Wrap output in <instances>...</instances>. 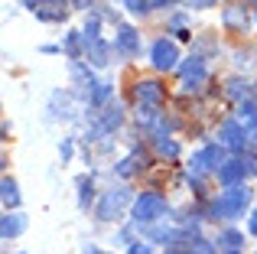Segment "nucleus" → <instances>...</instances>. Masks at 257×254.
I'll return each instance as SVG.
<instances>
[{
    "label": "nucleus",
    "mask_w": 257,
    "mask_h": 254,
    "mask_svg": "<svg viewBox=\"0 0 257 254\" xmlns=\"http://www.w3.org/2000/svg\"><path fill=\"white\" fill-rule=\"evenodd\" d=\"M247 231H251V235L257 238V209L251 212V218H247Z\"/></svg>",
    "instance_id": "30"
},
{
    "label": "nucleus",
    "mask_w": 257,
    "mask_h": 254,
    "mask_svg": "<svg viewBox=\"0 0 257 254\" xmlns=\"http://www.w3.org/2000/svg\"><path fill=\"white\" fill-rule=\"evenodd\" d=\"M225 254H241V251H225Z\"/></svg>",
    "instance_id": "36"
},
{
    "label": "nucleus",
    "mask_w": 257,
    "mask_h": 254,
    "mask_svg": "<svg viewBox=\"0 0 257 254\" xmlns=\"http://www.w3.org/2000/svg\"><path fill=\"white\" fill-rule=\"evenodd\" d=\"M23 4H26V7H30V10H36V7H39V4H43V0H23Z\"/></svg>",
    "instance_id": "34"
},
{
    "label": "nucleus",
    "mask_w": 257,
    "mask_h": 254,
    "mask_svg": "<svg viewBox=\"0 0 257 254\" xmlns=\"http://www.w3.org/2000/svg\"><path fill=\"white\" fill-rule=\"evenodd\" d=\"M127 254H153V244L150 241H140V244H131Z\"/></svg>",
    "instance_id": "26"
},
{
    "label": "nucleus",
    "mask_w": 257,
    "mask_h": 254,
    "mask_svg": "<svg viewBox=\"0 0 257 254\" xmlns=\"http://www.w3.org/2000/svg\"><path fill=\"white\" fill-rule=\"evenodd\" d=\"M114 49H117V56L134 59V56L140 52V33L134 30V26L120 23V26H117V33H114Z\"/></svg>",
    "instance_id": "9"
},
{
    "label": "nucleus",
    "mask_w": 257,
    "mask_h": 254,
    "mask_svg": "<svg viewBox=\"0 0 257 254\" xmlns=\"http://www.w3.org/2000/svg\"><path fill=\"white\" fill-rule=\"evenodd\" d=\"M111 95H114V85L111 82H91V85H88L85 101H88V108H104Z\"/></svg>",
    "instance_id": "15"
},
{
    "label": "nucleus",
    "mask_w": 257,
    "mask_h": 254,
    "mask_svg": "<svg viewBox=\"0 0 257 254\" xmlns=\"http://www.w3.org/2000/svg\"><path fill=\"white\" fill-rule=\"evenodd\" d=\"M176 33V39H179V43H189V39H192V33L186 30V26H182V30H173Z\"/></svg>",
    "instance_id": "31"
},
{
    "label": "nucleus",
    "mask_w": 257,
    "mask_h": 254,
    "mask_svg": "<svg viewBox=\"0 0 257 254\" xmlns=\"http://www.w3.org/2000/svg\"><path fill=\"white\" fill-rule=\"evenodd\" d=\"M153 150H157V157H163V160L179 157V144H176L170 134H157V137H153Z\"/></svg>",
    "instance_id": "17"
},
{
    "label": "nucleus",
    "mask_w": 257,
    "mask_h": 254,
    "mask_svg": "<svg viewBox=\"0 0 257 254\" xmlns=\"http://www.w3.org/2000/svg\"><path fill=\"white\" fill-rule=\"evenodd\" d=\"M179 75H182V91L186 95H195L202 85L208 82V69H205V59L202 56H192L179 65Z\"/></svg>",
    "instance_id": "5"
},
{
    "label": "nucleus",
    "mask_w": 257,
    "mask_h": 254,
    "mask_svg": "<svg viewBox=\"0 0 257 254\" xmlns=\"http://www.w3.org/2000/svg\"><path fill=\"white\" fill-rule=\"evenodd\" d=\"M101 131L104 134H111V131H117L120 124H124V111L117 108V104H104V111H101Z\"/></svg>",
    "instance_id": "16"
},
{
    "label": "nucleus",
    "mask_w": 257,
    "mask_h": 254,
    "mask_svg": "<svg viewBox=\"0 0 257 254\" xmlns=\"http://www.w3.org/2000/svg\"><path fill=\"white\" fill-rule=\"evenodd\" d=\"M189 254H215V248L208 241H202V238H195V244L189 248Z\"/></svg>",
    "instance_id": "24"
},
{
    "label": "nucleus",
    "mask_w": 257,
    "mask_h": 254,
    "mask_svg": "<svg viewBox=\"0 0 257 254\" xmlns=\"http://www.w3.org/2000/svg\"><path fill=\"white\" fill-rule=\"evenodd\" d=\"M221 26H225L228 33H244L247 26H251V17H247L244 4H231L221 10Z\"/></svg>",
    "instance_id": "11"
},
{
    "label": "nucleus",
    "mask_w": 257,
    "mask_h": 254,
    "mask_svg": "<svg viewBox=\"0 0 257 254\" xmlns=\"http://www.w3.org/2000/svg\"><path fill=\"white\" fill-rule=\"evenodd\" d=\"M150 62H153L157 72L179 69V46H176L173 39H157V43L150 46Z\"/></svg>",
    "instance_id": "6"
},
{
    "label": "nucleus",
    "mask_w": 257,
    "mask_h": 254,
    "mask_svg": "<svg viewBox=\"0 0 257 254\" xmlns=\"http://www.w3.org/2000/svg\"><path fill=\"white\" fill-rule=\"evenodd\" d=\"M91 199H94V179L91 176H82L78 179V209H88L91 205Z\"/></svg>",
    "instance_id": "19"
},
{
    "label": "nucleus",
    "mask_w": 257,
    "mask_h": 254,
    "mask_svg": "<svg viewBox=\"0 0 257 254\" xmlns=\"http://www.w3.org/2000/svg\"><path fill=\"white\" fill-rule=\"evenodd\" d=\"M218 144H225L228 150H244L247 147V127L234 117V121H225L218 127Z\"/></svg>",
    "instance_id": "7"
},
{
    "label": "nucleus",
    "mask_w": 257,
    "mask_h": 254,
    "mask_svg": "<svg viewBox=\"0 0 257 254\" xmlns=\"http://www.w3.org/2000/svg\"><path fill=\"white\" fill-rule=\"evenodd\" d=\"M72 7H75V10H91L94 7V0H69Z\"/></svg>",
    "instance_id": "29"
},
{
    "label": "nucleus",
    "mask_w": 257,
    "mask_h": 254,
    "mask_svg": "<svg viewBox=\"0 0 257 254\" xmlns=\"http://www.w3.org/2000/svg\"><path fill=\"white\" fill-rule=\"evenodd\" d=\"M20 254H23V251H20Z\"/></svg>",
    "instance_id": "37"
},
{
    "label": "nucleus",
    "mask_w": 257,
    "mask_h": 254,
    "mask_svg": "<svg viewBox=\"0 0 257 254\" xmlns=\"http://www.w3.org/2000/svg\"><path fill=\"white\" fill-rule=\"evenodd\" d=\"M111 52H117L111 43H104V39H94V43H88L85 46V62H91L94 69H104L107 62H111Z\"/></svg>",
    "instance_id": "14"
},
{
    "label": "nucleus",
    "mask_w": 257,
    "mask_h": 254,
    "mask_svg": "<svg viewBox=\"0 0 257 254\" xmlns=\"http://www.w3.org/2000/svg\"><path fill=\"white\" fill-rule=\"evenodd\" d=\"M170 26H173V30H182V26H186V13H176V17H170Z\"/></svg>",
    "instance_id": "28"
},
{
    "label": "nucleus",
    "mask_w": 257,
    "mask_h": 254,
    "mask_svg": "<svg viewBox=\"0 0 257 254\" xmlns=\"http://www.w3.org/2000/svg\"><path fill=\"white\" fill-rule=\"evenodd\" d=\"M166 254H186V251H179V248H176V244H173V248H170V251H166Z\"/></svg>",
    "instance_id": "35"
},
{
    "label": "nucleus",
    "mask_w": 257,
    "mask_h": 254,
    "mask_svg": "<svg viewBox=\"0 0 257 254\" xmlns=\"http://www.w3.org/2000/svg\"><path fill=\"white\" fill-rule=\"evenodd\" d=\"M72 150H75V147H72V137H65L62 147H59V157H62V163H69V160H72Z\"/></svg>",
    "instance_id": "25"
},
{
    "label": "nucleus",
    "mask_w": 257,
    "mask_h": 254,
    "mask_svg": "<svg viewBox=\"0 0 257 254\" xmlns=\"http://www.w3.org/2000/svg\"><path fill=\"white\" fill-rule=\"evenodd\" d=\"M247 91H251V88H247V82H244V78H231V82H228L225 85V95L228 98H231V101H247Z\"/></svg>",
    "instance_id": "20"
},
{
    "label": "nucleus",
    "mask_w": 257,
    "mask_h": 254,
    "mask_svg": "<svg viewBox=\"0 0 257 254\" xmlns=\"http://www.w3.org/2000/svg\"><path fill=\"white\" fill-rule=\"evenodd\" d=\"M134 101H140V104H163L166 101V88L157 82V78H140V82H134Z\"/></svg>",
    "instance_id": "8"
},
{
    "label": "nucleus",
    "mask_w": 257,
    "mask_h": 254,
    "mask_svg": "<svg viewBox=\"0 0 257 254\" xmlns=\"http://www.w3.org/2000/svg\"><path fill=\"white\" fill-rule=\"evenodd\" d=\"M131 189H107L104 196H101V202H98V209H94V215L101 218V222H117L120 215L127 212V205H131Z\"/></svg>",
    "instance_id": "2"
},
{
    "label": "nucleus",
    "mask_w": 257,
    "mask_h": 254,
    "mask_svg": "<svg viewBox=\"0 0 257 254\" xmlns=\"http://www.w3.org/2000/svg\"><path fill=\"white\" fill-rule=\"evenodd\" d=\"M189 7H195V10H205V7H215L218 0H186Z\"/></svg>",
    "instance_id": "27"
},
{
    "label": "nucleus",
    "mask_w": 257,
    "mask_h": 254,
    "mask_svg": "<svg viewBox=\"0 0 257 254\" xmlns=\"http://www.w3.org/2000/svg\"><path fill=\"white\" fill-rule=\"evenodd\" d=\"M33 13H36V20H43V23H62V20L69 17V4H65V0H43Z\"/></svg>",
    "instance_id": "12"
},
{
    "label": "nucleus",
    "mask_w": 257,
    "mask_h": 254,
    "mask_svg": "<svg viewBox=\"0 0 257 254\" xmlns=\"http://www.w3.org/2000/svg\"><path fill=\"white\" fill-rule=\"evenodd\" d=\"M234 117H238V121L244 124L247 131H251V127H257V104H254V101H241V104H238V114H234Z\"/></svg>",
    "instance_id": "21"
},
{
    "label": "nucleus",
    "mask_w": 257,
    "mask_h": 254,
    "mask_svg": "<svg viewBox=\"0 0 257 254\" xmlns=\"http://www.w3.org/2000/svg\"><path fill=\"white\" fill-rule=\"evenodd\" d=\"M247 160L244 157H234V160H225V163L215 170V176H218V183L221 186H234V183H244V176H247Z\"/></svg>",
    "instance_id": "10"
},
{
    "label": "nucleus",
    "mask_w": 257,
    "mask_h": 254,
    "mask_svg": "<svg viewBox=\"0 0 257 254\" xmlns=\"http://www.w3.org/2000/svg\"><path fill=\"white\" fill-rule=\"evenodd\" d=\"M218 244H221L225 251H241L244 235H241V231H234V228H228V231H221V235H218Z\"/></svg>",
    "instance_id": "22"
},
{
    "label": "nucleus",
    "mask_w": 257,
    "mask_h": 254,
    "mask_svg": "<svg viewBox=\"0 0 257 254\" xmlns=\"http://www.w3.org/2000/svg\"><path fill=\"white\" fill-rule=\"evenodd\" d=\"M26 231V215L20 209H7L4 222H0V235H4V241H13V238H20Z\"/></svg>",
    "instance_id": "13"
},
{
    "label": "nucleus",
    "mask_w": 257,
    "mask_h": 254,
    "mask_svg": "<svg viewBox=\"0 0 257 254\" xmlns=\"http://www.w3.org/2000/svg\"><path fill=\"white\" fill-rule=\"evenodd\" d=\"M0 199H4V209H20V189H17L13 179L0 183Z\"/></svg>",
    "instance_id": "18"
},
{
    "label": "nucleus",
    "mask_w": 257,
    "mask_h": 254,
    "mask_svg": "<svg viewBox=\"0 0 257 254\" xmlns=\"http://www.w3.org/2000/svg\"><path fill=\"white\" fill-rule=\"evenodd\" d=\"M163 212H166V199L160 192H144L140 199H134L131 218H134V225H150L157 218H163Z\"/></svg>",
    "instance_id": "3"
},
{
    "label": "nucleus",
    "mask_w": 257,
    "mask_h": 254,
    "mask_svg": "<svg viewBox=\"0 0 257 254\" xmlns=\"http://www.w3.org/2000/svg\"><path fill=\"white\" fill-rule=\"evenodd\" d=\"M173 0H150V10H166Z\"/></svg>",
    "instance_id": "32"
},
{
    "label": "nucleus",
    "mask_w": 257,
    "mask_h": 254,
    "mask_svg": "<svg viewBox=\"0 0 257 254\" xmlns=\"http://www.w3.org/2000/svg\"><path fill=\"white\" fill-rule=\"evenodd\" d=\"M247 202H251V189L244 183L225 186L218 192V199H212V218H238V215H244Z\"/></svg>",
    "instance_id": "1"
},
{
    "label": "nucleus",
    "mask_w": 257,
    "mask_h": 254,
    "mask_svg": "<svg viewBox=\"0 0 257 254\" xmlns=\"http://www.w3.org/2000/svg\"><path fill=\"white\" fill-rule=\"evenodd\" d=\"M221 163H225V144H208V147H202L199 153H192L189 173H192V176H208V173H215Z\"/></svg>",
    "instance_id": "4"
},
{
    "label": "nucleus",
    "mask_w": 257,
    "mask_h": 254,
    "mask_svg": "<svg viewBox=\"0 0 257 254\" xmlns=\"http://www.w3.org/2000/svg\"><path fill=\"white\" fill-rule=\"evenodd\" d=\"M82 251H85V254H111V251H101L98 244H88V241H85V248H82Z\"/></svg>",
    "instance_id": "33"
},
{
    "label": "nucleus",
    "mask_w": 257,
    "mask_h": 254,
    "mask_svg": "<svg viewBox=\"0 0 257 254\" xmlns=\"http://www.w3.org/2000/svg\"><path fill=\"white\" fill-rule=\"evenodd\" d=\"M120 4H124L127 10L134 13V17H144V13L150 10V0H120Z\"/></svg>",
    "instance_id": "23"
}]
</instances>
